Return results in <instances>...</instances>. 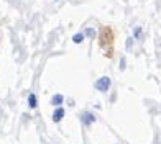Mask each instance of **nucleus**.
Returning <instances> with one entry per match:
<instances>
[{
    "label": "nucleus",
    "instance_id": "6e6552de",
    "mask_svg": "<svg viewBox=\"0 0 161 144\" xmlns=\"http://www.w3.org/2000/svg\"><path fill=\"white\" fill-rule=\"evenodd\" d=\"M84 34H86V36H89V38H94V36H96V31H94L92 28H87V30L84 31Z\"/></svg>",
    "mask_w": 161,
    "mask_h": 144
},
{
    "label": "nucleus",
    "instance_id": "7ed1b4c3",
    "mask_svg": "<svg viewBox=\"0 0 161 144\" xmlns=\"http://www.w3.org/2000/svg\"><path fill=\"white\" fill-rule=\"evenodd\" d=\"M63 116H64V110L63 108H58V110L53 113V121L54 123H59V121L63 120Z\"/></svg>",
    "mask_w": 161,
    "mask_h": 144
},
{
    "label": "nucleus",
    "instance_id": "f257e3e1",
    "mask_svg": "<svg viewBox=\"0 0 161 144\" xmlns=\"http://www.w3.org/2000/svg\"><path fill=\"white\" fill-rule=\"evenodd\" d=\"M110 84H112V80H110V77H100L99 80L96 82V89L99 90V92H107L108 89H110Z\"/></svg>",
    "mask_w": 161,
    "mask_h": 144
},
{
    "label": "nucleus",
    "instance_id": "39448f33",
    "mask_svg": "<svg viewBox=\"0 0 161 144\" xmlns=\"http://www.w3.org/2000/svg\"><path fill=\"white\" fill-rule=\"evenodd\" d=\"M28 106L36 108V95L35 93H28Z\"/></svg>",
    "mask_w": 161,
    "mask_h": 144
},
{
    "label": "nucleus",
    "instance_id": "20e7f679",
    "mask_svg": "<svg viewBox=\"0 0 161 144\" xmlns=\"http://www.w3.org/2000/svg\"><path fill=\"white\" fill-rule=\"evenodd\" d=\"M63 102H64V97L61 95V93H56V95H54L53 98H51V103H53L54 106H59Z\"/></svg>",
    "mask_w": 161,
    "mask_h": 144
},
{
    "label": "nucleus",
    "instance_id": "423d86ee",
    "mask_svg": "<svg viewBox=\"0 0 161 144\" xmlns=\"http://www.w3.org/2000/svg\"><path fill=\"white\" fill-rule=\"evenodd\" d=\"M84 38H86V34H84V33H76L74 36H72V41H74V43H82Z\"/></svg>",
    "mask_w": 161,
    "mask_h": 144
},
{
    "label": "nucleus",
    "instance_id": "0eeeda50",
    "mask_svg": "<svg viewBox=\"0 0 161 144\" xmlns=\"http://www.w3.org/2000/svg\"><path fill=\"white\" fill-rule=\"evenodd\" d=\"M133 36H135V38H138V39L142 38V28L140 26H136L135 30H133Z\"/></svg>",
    "mask_w": 161,
    "mask_h": 144
},
{
    "label": "nucleus",
    "instance_id": "f03ea898",
    "mask_svg": "<svg viewBox=\"0 0 161 144\" xmlns=\"http://www.w3.org/2000/svg\"><path fill=\"white\" fill-rule=\"evenodd\" d=\"M80 121H82L84 126H89V125H92L94 121H96V116H94L92 113L86 111V113H82V116H80Z\"/></svg>",
    "mask_w": 161,
    "mask_h": 144
},
{
    "label": "nucleus",
    "instance_id": "1a4fd4ad",
    "mask_svg": "<svg viewBox=\"0 0 161 144\" xmlns=\"http://www.w3.org/2000/svg\"><path fill=\"white\" fill-rule=\"evenodd\" d=\"M131 43H133V38H128V39H127V48H128V49L131 48Z\"/></svg>",
    "mask_w": 161,
    "mask_h": 144
}]
</instances>
